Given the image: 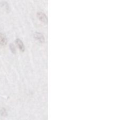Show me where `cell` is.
I'll return each mask as SVG.
<instances>
[{"instance_id": "6da1fadb", "label": "cell", "mask_w": 128, "mask_h": 120, "mask_svg": "<svg viewBox=\"0 0 128 120\" xmlns=\"http://www.w3.org/2000/svg\"><path fill=\"white\" fill-rule=\"evenodd\" d=\"M37 16L39 20L42 22H44V23H47L48 22V18L46 16V15L44 13L41 12H39L37 13Z\"/></svg>"}, {"instance_id": "7a4b0ae2", "label": "cell", "mask_w": 128, "mask_h": 120, "mask_svg": "<svg viewBox=\"0 0 128 120\" xmlns=\"http://www.w3.org/2000/svg\"><path fill=\"white\" fill-rule=\"evenodd\" d=\"M34 37L35 38H36L38 41H40V42H44V40H45L44 37L43 35H42L41 33H40V32H36V33L34 34Z\"/></svg>"}, {"instance_id": "3957f363", "label": "cell", "mask_w": 128, "mask_h": 120, "mask_svg": "<svg viewBox=\"0 0 128 120\" xmlns=\"http://www.w3.org/2000/svg\"><path fill=\"white\" fill-rule=\"evenodd\" d=\"M7 43V39L2 33L0 32V45L4 46Z\"/></svg>"}, {"instance_id": "277c9868", "label": "cell", "mask_w": 128, "mask_h": 120, "mask_svg": "<svg viewBox=\"0 0 128 120\" xmlns=\"http://www.w3.org/2000/svg\"><path fill=\"white\" fill-rule=\"evenodd\" d=\"M16 44L18 45V46L19 49H20L21 51H24V46L22 42L20 40V39H17V40H16Z\"/></svg>"}, {"instance_id": "5b68a950", "label": "cell", "mask_w": 128, "mask_h": 120, "mask_svg": "<svg viewBox=\"0 0 128 120\" xmlns=\"http://www.w3.org/2000/svg\"><path fill=\"white\" fill-rule=\"evenodd\" d=\"M0 114L2 115V116H6V114H7L6 110L3 108H0Z\"/></svg>"}, {"instance_id": "8992f818", "label": "cell", "mask_w": 128, "mask_h": 120, "mask_svg": "<svg viewBox=\"0 0 128 120\" xmlns=\"http://www.w3.org/2000/svg\"><path fill=\"white\" fill-rule=\"evenodd\" d=\"M10 50H11V51H12V52H13V53H15V52H16V48H15V46H14L12 44H10Z\"/></svg>"}]
</instances>
